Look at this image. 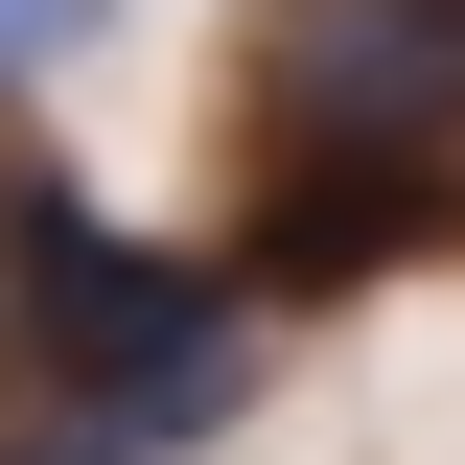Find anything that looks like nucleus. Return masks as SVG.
I'll use <instances>...</instances> for the list:
<instances>
[{
	"label": "nucleus",
	"mask_w": 465,
	"mask_h": 465,
	"mask_svg": "<svg viewBox=\"0 0 465 465\" xmlns=\"http://www.w3.org/2000/svg\"><path fill=\"white\" fill-rule=\"evenodd\" d=\"M0 326L47 349V396L140 419V442H210L232 396H256V302H232V256H163V232H94V186L0 163Z\"/></svg>",
	"instance_id": "1"
},
{
	"label": "nucleus",
	"mask_w": 465,
	"mask_h": 465,
	"mask_svg": "<svg viewBox=\"0 0 465 465\" xmlns=\"http://www.w3.org/2000/svg\"><path fill=\"white\" fill-rule=\"evenodd\" d=\"M465 232V140H256V232H232V302H349Z\"/></svg>",
	"instance_id": "2"
},
{
	"label": "nucleus",
	"mask_w": 465,
	"mask_h": 465,
	"mask_svg": "<svg viewBox=\"0 0 465 465\" xmlns=\"http://www.w3.org/2000/svg\"><path fill=\"white\" fill-rule=\"evenodd\" d=\"M280 140H465V0H256Z\"/></svg>",
	"instance_id": "3"
},
{
	"label": "nucleus",
	"mask_w": 465,
	"mask_h": 465,
	"mask_svg": "<svg viewBox=\"0 0 465 465\" xmlns=\"http://www.w3.org/2000/svg\"><path fill=\"white\" fill-rule=\"evenodd\" d=\"M0 465H163V442H140V419H94V396H47V419H24Z\"/></svg>",
	"instance_id": "4"
},
{
	"label": "nucleus",
	"mask_w": 465,
	"mask_h": 465,
	"mask_svg": "<svg viewBox=\"0 0 465 465\" xmlns=\"http://www.w3.org/2000/svg\"><path fill=\"white\" fill-rule=\"evenodd\" d=\"M94 47V0H0V94H24V70H70Z\"/></svg>",
	"instance_id": "5"
}]
</instances>
